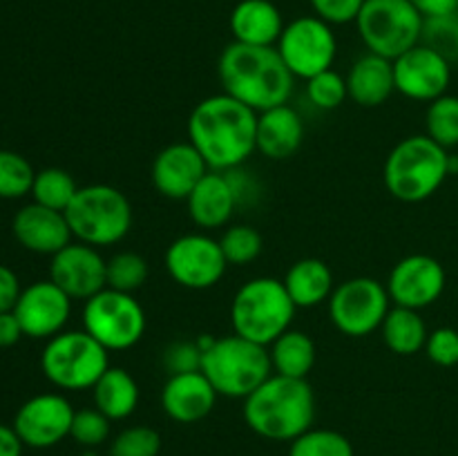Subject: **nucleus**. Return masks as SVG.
I'll list each match as a JSON object with an SVG mask.
<instances>
[{
    "label": "nucleus",
    "mask_w": 458,
    "mask_h": 456,
    "mask_svg": "<svg viewBox=\"0 0 458 456\" xmlns=\"http://www.w3.org/2000/svg\"><path fill=\"white\" fill-rule=\"evenodd\" d=\"M295 311L298 307L284 282L277 277H253L237 289L231 302L233 334L268 347L291 329Z\"/></svg>",
    "instance_id": "5"
},
{
    "label": "nucleus",
    "mask_w": 458,
    "mask_h": 456,
    "mask_svg": "<svg viewBox=\"0 0 458 456\" xmlns=\"http://www.w3.org/2000/svg\"><path fill=\"white\" fill-rule=\"evenodd\" d=\"M21 280L9 266L0 264V313L13 311L18 298H21Z\"/></svg>",
    "instance_id": "43"
},
{
    "label": "nucleus",
    "mask_w": 458,
    "mask_h": 456,
    "mask_svg": "<svg viewBox=\"0 0 458 456\" xmlns=\"http://www.w3.org/2000/svg\"><path fill=\"white\" fill-rule=\"evenodd\" d=\"M13 237L18 244L38 255H56L72 244V231L65 213L45 208L40 204H27L13 217Z\"/></svg>",
    "instance_id": "20"
},
{
    "label": "nucleus",
    "mask_w": 458,
    "mask_h": 456,
    "mask_svg": "<svg viewBox=\"0 0 458 456\" xmlns=\"http://www.w3.org/2000/svg\"><path fill=\"white\" fill-rule=\"evenodd\" d=\"M164 367L170 376L188 374V371L201 369V349L197 342L177 340L170 342L164 351Z\"/></svg>",
    "instance_id": "41"
},
{
    "label": "nucleus",
    "mask_w": 458,
    "mask_h": 456,
    "mask_svg": "<svg viewBox=\"0 0 458 456\" xmlns=\"http://www.w3.org/2000/svg\"><path fill=\"white\" fill-rule=\"evenodd\" d=\"M34 168L22 155L0 150V199H21L34 186Z\"/></svg>",
    "instance_id": "32"
},
{
    "label": "nucleus",
    "mask_w": 458,
    "mask_h": 456,
    "mask_svg": "<svg viewBox=\"0 0 458 456\" xmlns=\"http://www.w3.org/2000/svg\"><path fill=\"white\" fill-rule=\"evenodd\" d=\"M201 371L219 396L246 398L273 374V367L267 347L233 334L215 338L201 351Z\"/></svg>",
    "instance_id": "6"
},
{
    "label": "nucleus",
    "mask_w": 458,
    "mask_h": 456,
    "mask_svg": "<svg viewBox=\"0 0 458 456\" xmlns=\"http://www.w3.org/2000/svg\"><path fill=\"white\" fill-rule=\"evenodd\" d=\"M289 456H353V445L334 429H309L291 441Z\"/></svg>",
    "instance_id": "33"
},
{
    "label": "nucleus",
    "mask_w": 458,
    "mask_h": 456,
    "mask_svg": "<svg viewBox=\"0 0 458 456\" xmlns=\"http://www.w3.org/2000/svg\"><path fill=\"white\" fill-rule=\"evenodd\" d=\"M450 174V155L428 134H414L392 148L383 179L389 195L405 204L429 199Z\"/></svg>",
    "instance_id": "4"
},
{
    "label": "nucleus",
    "mask_w": 458,
    "mask_h": 456,
    "mask_svg": "<svg viewBox=\"0 0 458 456\" xmlns=\"http://www.w3.org/2000/svg\"><path fill=\"white\" fill-rule=\"evenodd\" d=\"M258 112L228 97L213 94L188 116V141L197 148L210 170L240 168L258 150Z\"/></svg>",
    "instance_id": "1"
},
{
    "label": "nucleus",
    "mask_w": 458,
    "mask_h": 456,
    "mask_svg": "<svg viewBox=\"0 0 458 456\" xmlns=\"http://www.w3.org/2000/svg\"><path fill=\"white\" fill-rule=\"evenodd\" d=\"M148 280V262L139 253H116L107 259V289L134 293Z\"/></svg>",
    "instance_id": "35"
},
{
    "label": "nucleus",
    "mask_w": 458,
    "mask_h": 456,
    "mask_svg": "<svg viewBox=\"0 0 458 456\" xmlns=\"http://www.w3.org/2000/svg\"><path fill=\"white\" fill-rule=\"evenodd\" d=\"M420 43L441 54L447 63H458V12L450 16L425 18Z\"/></svg>",
    "instance_id": "36"
},
{
    "label": "nucleus",
    "mask_w": 458,
    "mask_h": 456,
    "mask_svg": "<svg viewBox=\"0 0 458 456\" xmlns=\"http://www.w3.org/2000/svg\"><path fill=\"white\" fill-rule=\"evenodd\" d=\"M347 92L353 103L362 107H378L396 92L394 61L367 52L358 58L347 74Z\"/></svg>",
    "instance_id": "25"
},
{
    "label": "nucleus",
    "mask_w": 458,
    "mask_h": 456,
    "mask_svg": "<svg viewBox=\"0 0 458 456\" xmlns=\"http://www.w3.org/2000/svg\"><path fill=\"white\" fill-rule=\"evenodd\" d=\"M110 423L112 420L97 407L94 410H79L74 411L70 436L83 447H98L110 436Z\"/></svg>",
    "instance_id": "39"
},
{
    "label": "nucleus",
    "mask_w": 458,
    "mask_h": 456,
    "mask_svg": "<svg viewBox=\"0 0 458 456\" xmlns=\"http://www.w3.org/2000/svg\"><path fill=\"white\" fill-rule=\"evenodd\" d=\"M165 271L179 286L191 291H206L219 284L228 262L219 240L204 232L182 235L165 249Z\"/></svg>",
    "instance_id": "13"
},
{
    "label": "nucleus",
    "mask_w": 458,
    "mask_h": 456,
    "mask_svg": "<svg viewBox=\"0 0 458 456\" xmlns=\"http://www.w3.org/2000/svg\"><path fill=\"white\" fill-rule=\"evenodd\" d=\"M313 13L329 25H347L356 22L365 0H309Z\"/></svg>",
    "instance_id": "42"
},
{
    "label": "nucleus",
    "mask_w": 458,
    "mask_h": 456,
    "mask_svg": "<svg viewBox=\"0 0 458 456\" xmlns=\"http://www.w3.org/2000/svg\"><path fill=\"white\" fill-rule=\"evenodd\" d=\"M65 217L76 240L101 249L119 244L128 235L132 228V206L119 188L92 183L79 188Z\"/></svg>",
    "instance_id": "7"
},
{
    "label": "nucleus",
    "mask_w": 458,
    "mask_h": 456,
    "mask_svg": "<svg viewBox=\"0 0 458 456\" xmlns=\"http://www.w3.org/2000/svg\"><path fill=\"white\" fill-rule=\"evenodd\" d=\"M217 396L204 371H188L170 376L161 389V407L174 423L191 425L204 420L215 410Z\"/></svg>",
    "instance_id": "21"
},
{
    "label": "nucleus",
    "mask_w": 458,
    "mask_h": 456,
    "mask_svg": "<svg viewBox=\"0 0 458 456\" xmlns=\"http://www.w3.org/2000/svg\"><path fill=\"white\" fill-rule=\"evenodd\" d=\"M49 280L72 300H89L107 286V262L94 246L72 241L52 255Z\"/></svg>",
    "instance_id": "16"
},
{
    "label": "nucleus",
    "mask_w": 458,
    "mask_h": 456,
    "mask_svg": "<svg viewBox=\"0 0 458 456\" xmlns=\"http://www.w3.org/2000/svg\"><path fill=\"white\" fill-rule=\"evenodd\" d=\"M76 192H79V186H76L74 177L67 170L45 168L36 173L30 195L34 197L36 204L65 213Z\"/></svg>",
    "instance_id": "30"
},
{
    "label": "nucleus",
    "mask_w": 458,
    "mask_h": 456,
    "mask_svg": "<svg viewBox=\"0 0 458 456\" xmlns=\"http://www.w3.org/2000/svg\"><path fill=\"white\" fill-rule=\"evenodd\" d=\"M276 47L284 58L291 74L295 79L309 80L311 76L334 67L338 38H335L334 25L313 13V16H300L286 22Z\"/></svg>",
    "instance_id": "12"
},
{
    "label": "nucleus",
    "mask_w": 458,
    "mask_h": 456,
    "mask_svg": "<svg viewBox=\"0 0 458 456\" xmlns=\"http://www.w3.org/2000/svg\"><path fill=\"white\" fill-rule=\"evenodd\" d=\"M425 130L428 137L434 139L438 146L456 148L458 146V97L443 94L437 101L429 103L425 114Z\"/></svg>",
    "instance_id": "31"
},
{
    "label": "nucleus",
    "mask_w": 458,
    "mask_h": 456,
    "mask_svg": "<svg viewBox=\"0 0 458 456\" xmlns=\"http://www.w3.org/2000/svg\"><path fill=\"white\" fill-rule=\"evenodd\" d=\"M380 331H383L385 344L394 353H398V356H414V353H419L420 349H425L429 335L428 325H425L419 311L396 307V304L389 308Z\"/></svg>",
    "instance_id": "29"
},
{
    "label": "nucleus",
    "mask_w": 458,
    "mask_h": 456,
    "mask_svg": "<svg viewBox=\"0 0 458 456\" xmlns=\"http://www.w3.org/2000/svg\"><path fill=\"white\" fill-rule=\"evenodd\" d=\"M22 441L16 429L0 425V456H22Z\"/></svg>",
    "instance_id": "46"
},
{
    "label": "nucleus",
    "mask_w": 458,
    "mask_h": 456,
    "mask_svg": "<svg viewBox=\"0 0 458 456\" xmlns=\"http://www.w3.org/2000/svg\"><path fill=\"white\" fill-rule=\"evenodd\" d=\"M219 244H222L224 255H226L228 266H246V264L259 258L264 240L258 228L249 226V224H237V226L224 231Z\"/></svg>",
    "instance_id": "34"
},
{
    "label": "nucleus",
    "mask_w": 458,
    "mask_h": 456,
    "mask_svg": "<svg viewBox=\"0 0 458 456\" xmlns=\"http://www.w3.org/2000/svg\"><path fill=\"white\" fill-rule=\"evenodd\" d=\"M387 291L396 307L420 311L445 291V268L429 255H407L389 273Z\"/></svg>",
    "instance_id": "18"
},
{
    "label": "nucleus",
    "mask_w": 458,
    "mask_h": 456,
    "mask_svg": "<svg viewBox=\"0 0 458 456\" xmlns=\"http://www.w3.org/2000/svg\"><path fill=\"white\" fill-rule=\"evenodd\" d=\"M273 374L286 378H307L316 365V342L304 331L289 329L273 344H268Z\"/></svg>",
    "instance_id": "28"
},
{
    "label": "nucleus",
    "mask_w": 458,
    "mask_h": 456,
    "mask_svg": "<svg viewBox=\"0 0 458 456\" xmlns=\"http://www.w3.org/2000/svg\"><path fill=\"white\" fill-rule=\"evenodd\" d=\"M392 308L387 286L374 277L340 282L329 298V317L335 329L352 338H365L383 326Z\"/></svg>",
    "instance_id": "11"
},
{
    "label": "nucleus",
    "mask_w": 458,
    "mask_h": 456,
    "mask_svg": "<svg viewBox=\"0 0 458 456\" xmlns=\"http://www.w3.org/2000/svg\"><path fill=\"white\" fill-rule=\"evenodd\" d=\"M22 335L25 334H22V326L21 322H18L16 313L13 311L0 313V349L13 347Z\"/></svg>",
    "instance_id": "44"
},
{
    "label": "nucleus",
    "mask_w": 458,
    "mask_h": 456,
    "mask_svg": "<svg viewBox=\"0 0 458 456\" xmlns=\"http://www.w3.org/2000/svg\"><path fill=\"white\" fill-rule=\"evenodd\" d=\"M74 411L72 402L61 393H38L22 402L12 427L21 436L22 445L45 450L70 436Z\"/></svg>",
    "instance_id": "14"
},
{
    "label": "nucleus",
    "mask_w": 458,
    "mask_h": 456,
    "mask_svg": "<svg viewBox=\"0 0 458 456\" xmlns=\"http://www.w3.org/2000/svg\"><path fill=\"white\" fill-rule=\"evenodd\" d=\"M419 13L423 18H438L450 16L458 12V0H411Z\"/></svg>",
    "instance_id": "45"
},
{
    "label": "nucleus",
    "mask_w": 458,
    "mask_h": 456,
    "mask_svg": "<svg viewBox=\"0 0 458 456\" xmlns=\"http://www.w3.org/2000/svg\"><path fill=\"white\" fill-rule=\"evenodd\" d=\"M394 80H396V92H401L403 97L411 98V101L432 103L447 94L452 65L441 54L419 43L394 58Z\"/></svg>",
    "instance_id": "15"
},
{
    "label": "nucleus",
    "mask_w": 458,
    "mask_h": 456,
    "mask_svg": "<svg viewBox=\"0 0 458 456\" xmlns=\"http://www.w3.org/2000/svg\"><path fill=\"white\" fill-rule=\"evenodd\" d=\"M316 418V393L307 378L271 374L244 398V420L267 441H295Z\"/></svg>",
    "instance_id": "3"
},
{
    "label": "nucleus",
    "mask_w": 458,
    "mask_h": 456,
    "mask_svg": "<svg viewBox=\"0 0 458 456\" xmlns=\"http://www.w3.org/2000/svg\"><path fill=\"white\" fill-rule=\"evenodd\" d=\"M307 98L318 110H335L343 106L344 98H349L347 76L338 74L334 67L311 76L307 80Z\"/></svg>",
    "instance_id": "37"
},
{
    "label": "nucleus",
    "mask_w": 458,
    "mask_h": 456,
    "mask_svg": "<svg viewBox=\"0 0 458 456\" xmlns=\"http://www.w3.org/2000/svg\"><path fill=\"white\" fill-rule=\"evenodd\" d=\"M94 392V407L110 420H123L134 414L139 405V384L132 374L121 367H110L97 384Z\"/></svg>",
    "instance_id": "27"
},
{
    "label": "nucleus",
    "mask_w": 458,
    "mask_h": 456,
    "mask_svg": "<svg viewBox=\"0 0 458 456\" xmlns=\"http://www.w3.org/2000/svg\"><path fill=\"white\" fill-rule=\"evenodd\" d=\"M161 436L148 425H134L123 429L112 441L110 456H159Z\"/></svg>",
    "instance_id": "38"
},
{
    "label": "nucleus",
    "mask_w": 458,
    "mask_h": 456,
    "mask_svg": "<svg viewBox=\"0 0 458 456\" xmlns=\"http://www.w3.org/2000/svg\"><path fill=\"white\" fill-rule=\"evenodd\" d=\"M304 139V123L298 110L277 106L258 114V152L271 161H284L300 150Z\"/></svg>",
    "instance_id": "22"
},
{
    "label": "nucleus",
    "mask_w": 458,
    "mask_h": 456,
    "mask_svg": "<svg viewBox=\"0 0 458 456\" xmlns=\"http://www.w3.org/2000/svg\"><path fill=\"white\" fill-rule=\"evenodd\" d=\"M423 22L411 0H365L356 18L365 47L389 61L420 43Z\"/></svg>",
    "instance_id": "9"
},
{
    "label": "nucleus",
    "mask_w": 458,
    "mask_h": 456,
    "mask_svg": "<svg viewBox=\"0 0 458 456\" xmlns=\"http://www.w3.org/2000/svg\"><path fill=\"white\" fill-rule=\"evenodd\" d=\"M188 215L201 228H222L231 222L237 197L226 173L210 170L188 195Z\"/></svg>",
    "instance_id": "23"
},
{
    "label": "nucleus",
    "mask_w": 458,
    "mask_h": 456,
    "mask_svg": "<svg viewBox=\"0 0 458 456\" xmlns=\"http://www.w3.org/2000/svg\"><path fill=\"white\" fill-rule=\"evenodd\" d=\"M284 18L271 0H240L231 12L235 43L273 47L284 31Z\"/></svg>",
    "instance_id": "24"
},
{
    "label": "nucleus",
    "mask_w": 458,
    "mask_h": 456,
    "mask_svg": "<svg viewBox=\"0 0 458 456\" xmlns=\"http://www.w3.org/2000/svg\"><path fill=\"white\" fill-rule=\"evenodd\" d=\"M282 282H284L286 291H289L291 300L298 308H313L322 302H329L335 289L329 264L318 258L298 259L286 271Z\"/></svg>",
    "instance_id": "26"
},
{
    "label": "nucleus",
    "mask_w": 458,
    "mask_h": 456,
    "mask_svg": "<svg viewBox=\"0 0 458 456\" xmlns=\"http://www.w3.org/2000/svg\"><path fill=\"white\" fill-rule=\"evenodd\" d=\"M219 83L228 97L259 112L289 103L295 76L277 47L235 43L226 45L217 65Z\"/></svg>",
    "instance_id": "2"
},
{
    "label": "nucleus",
    "mask_w": 458,
    "mask_h": 456,
    "mask_svg": "<svg viewBox=\"0 0 458 456\" xmlns=\"http://www.w3.org/2000/svg\"><path fill=\"white\" fill-rule=\"evenodd\" d=\"M210 173L204 156L191 141L170 143L152 161V186L168 199H188L197 183Z\"/></svg>",
    "instance_id": "19"
},
{
    "label": "nucleus",
    "mask_w": 458,
    "mask_h": 456,
    "mask_svg": "<svg viewBox=\"0 0 458 456\" xmlns=\"http://www.w3.org/2000/svg\"><path fill=\"white\" fill-rule=\"evenodd\" d=\"M428 358L438 367L458 365V331L452 326H441L428 335L425 342Z\"/></svg>",
    "instance_id": "40"
},
{
    "label": "nucleus",
    "mask_w": 458,
    "mask_h": 456,
    "mask_svg": "<svg viewBox=\"0 0 458 456\" xmlns=\"http://www.w3.org/2000/svg\"><path fill=\"white\" fill-rule=\"evenodd\" d=\"M83 329L107 351L132 349L146 334V311L132 293L103 289L85 300Z\"/></svg>",
    "instance_id": "10"
},
{
    "label": "nucleus",
    "mask_w": 458,
    "mask_h": 456,
    "mask_svg": "<svg viewBox=\"0 0 458 456\" xmlns=\"http://www.w3.org/2000/svg\"><path fill=\"white\" fill-rule=\"evenodd\" d=\"M107 349L88 331H61L47 340L40 356L43 376L58 389L83 392L110 369Z\"/></svg>",
    "instance_id": "8"
},
{
    "label": "nucleus",
    "mask_w": 458,
    "mask_h": 456,
    "mask_svg": "<svg viewBox=\"0 0 458 456\" xmlns=\"http://www.w3.org/2000/svg\"><path fill=\"white\" fill-rule=\"evenodd\" d=\"M13 313L27 338L49 340L65 329L72 313V298L52 280H40L22 289Z\"/></svg>",
    "instance_id": "17"
}]
</instances>
